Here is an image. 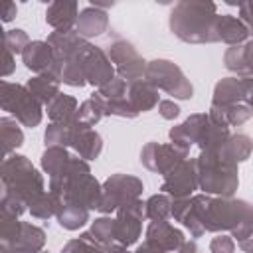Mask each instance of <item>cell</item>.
I'll use <instances>...</instances> for the list:
<instances>
[{
    "label": "cell",
    "instance_id": "7",
    "mask_svg": "<svg viewBox=\"0 0 253 253\" xmlns=\"http://www.w3.org/2000/svg\"><path fill=\"white\" fill-rule=\"evenodd\" d=\"M144 79L152 83L158 91H164L166 95H172L174 99L188 101L194 97V87L186 73L170 59H152L146 65Z\"/></svg>",
    "mask_w": 253,
    "mask_h": 253
},
{
    "label": "cell",
    "instance_id": "6",
    "mask_svg": "<svg viewBox=\"0 0 253 253\" xmlns=\"http://www.w3.org/2000/svg\"><path fill=\"white\" fill-rule=\"evenodd\" d=\"M0 105L10 117H14L22 126L34 128L43 119V105L30 93L22 83H12L8 79L0 81Z\"/></svg>",
    "mask_w": 253,
    "mask_h": 253
},
{
    "label": "cell",
    "instance_id": "51",
    "mask_svg": "<svg viewBox=\"0 0 253 253\" xmlns=\"http://www.w3.org/2000/svg\"><path fill=\"white\" fill-rule=\"evenodd\" d=\"M251 206H253V204H251Z\"/></svg>",
    "mask_w": 253,
    "mask_h": 253
},
{
    "label": "cell",
    "instance_id": "15",
    "mask_svg": "<svg viewBox=\"0 0 253 253\" xmlns=\"http://www.w3.org/2000/svg\"><path fill=\"white\" fill-rule=\"evenodd\" d=\"M245 103V81L243 77H223L215 83L213 95H211V109L215 111H225L231 105Z\"/></svg>",
    "mask_w": 253,
    "mask_h": 253
},
{
    "label": "cell",
    "instance_id": "47",
    "mask_svg": "<svg viewBox=\"0 0 253 253\" xmlns=\"http://www.w3.org/2000/svg\"><path fill=\"white\" fill-rule=\"evenodd\" d=\"M176 253H198V245H196V241H188L186 239Z\"/></svg>",
    "mask_w": 253,
    "mask_h": 253
},
{
    "label": "cell",
    "instance_id": "36",
    "mask_svg": "<svg viewBox=\"0 0 253 253\" xmlns=\"http://www.w3.org/2000/svg\"><path fill=\"white\" fill-rule=\"evenodd\" d=\"M22 233V221L20 217L8 215L0 211V245H12L18 241Z\"/></svg>",
    "mask_w": 253,
    "mask_h": 253
},
{
    "label": "cell",
    "instance_id": "42",
    "mask_svg": "<svg viewBox=\"0 0 253 253\" xmlns=\"http://www.w3.org/2000/svg\"><path fill=\"white\" fill-rule=\"evenodd\" d=\"M210 253H235V239L225 233H217L210 241Z\"/></svg>",
    "mask_w": 253,
    "mask_h": 253
},
{
    "label": "cell",
    "instance_id": "26",
    "mask_svg": "<svg viewBox=\"0 0 253 253\" xmlns=\"http://www.w3.org/2000/svg\"><path fill=\"white\" fill-rule=\"evenodd\" d=\"M89 213H91V210H87V208H83L79 204H73V202H57L55 219H57V223L63 229L77 231V229H81L89 221Z\"/></svg>",
    "mask_w": 253,
    "mask_h": 253
},
{
    "label": "cell",
    "instance_id": "22",
    "mask_svg": "<svg viewBox=\"0 0 253 253\" xmlns=\"http://www.w3.org/2000/svg\"><path fill=\"white\" fill-rule=\"evenodd\" d=\"M45 42L51 45L55 61H65V59L73 57L87 40H83L77 34V30L73 28V30H55V32H51L47 36Z\"/></svg>",
    "mask_w": 253,
    "mask_h": 253
},
{
    "label": "cell",
    "instance_id": "9",
    "mask_svg": "<svg viewBox=\"0 0 253 253\" xmlns=\"http://www.w3.org/2000/svg\"><path fill=\"white\" fill-rule=\"evenodd\" d=\"M113 65H115V71L121 79H125L128 85L134 83V81H140L144 79L146 75V65L148 61L142 59V55L136 51V47L126 42V40H113L109 43V49H107Z\"/></svg>",
    "mask_w": 253,
    "mask_h": 253
},
{
    "label": "cell",
    "instance_id": "45",
    "mask_svg": "<svg viewBox=\"0 0 253 253\" xmlns=\"http://www.w3.org/2000/svg\"><path fill=\"white\" fill-rule=\"evenodd\" d=\"M14 69H16V57H14V53L10 49L4 47V53H2V77L4 79L10 77L14 73Z\"/></svg>",
    "mask_w": 253,
    "mask_h": 253
},
{
    "label": "cell",
    "instance_id": "41",
    "mask_svg": "<svg viewBox=\"0 0 253 253\" xmlns=\"http://www.w3.org/2000/svg\"><path fill=\"white\" fill-rule=\"evenodd\" d=\"M0 211H2V213H8V215H14V217H20L22 213L28 211V204L22 202L20 198L12 196V194H2Z\"/></svg>",
    "mask_w": 253,
    "mask_h": 253
},
{
    "label": "cell",
    "instance_id": "18",
    "mask_svg": "<svg viewBox=\"0 0 253 253\" xmlns=\"http://www.w3.org/2000/svg\"><path fill=\"white\" fill-rule=\"evenodd\" d=\"M109 28V16L105 10L97 8V6H85L79 12L75 30L83 40H91V38H99L107 32Z\"/></svg>",
    "mask_w": 253,
    "mask_h": 253
},
{
    "label": "cell",
    "instance_id": "30",
    "mask_svg": "<svg viewBox=\"0 0 253 253\" xmlns=\"http://www.w3.org/2000/svg\"><path fill=\"white\" fill-rule=\"evenodd\" d=\"M0 132H2L4 158H8L16 152V148H20L24 144V132L20 128V123L14 117H8V115H4L0 119Z\"/></svg>",
    "mask_w": 253,
    "mask_h": 253
},
{
    "label": "cell",
    "instance_id": "1",
    "mask_svg": "<svg viewBox=\"0 0 253 253\" xmlns=\"http://www.w3.org/2000/svg\"><path fill=\"white\" fill-rule=\"evenodd\" d=\"M194 208L206 233H223L239 243L253 233V206L241 198L194 194Z\"/></svg>",
    "mask_w": 253,
    "mask_h": 253
},
{
    "label": "cell",
    "instance_id": "43",
    "mask_svg": "<svg viewBox=\"0 0 253 253\" xmlns=\"http://www.w3.org/2000/svg\"><path fill=\"white\" fill-rule=\"evenodd\" d=\"M158 113H160L162 119L174 121V119L180 115V107H178V103H174L172 99H162V101L158 103Z\"/></svg>",
    "mask_w": 253,
    "mask_h": 253
},
{
    "label": "cell",
    "instance_id": "44",
    "mask_svg": "<svg viewBox=\"0 0 253 253\" xmlns=\"http://www.w3.org/2000/svg\"><path fill=\"white\" fill-rule=\"evenodd\" d=\"M239 8V20L247 26L249 36H253V2H241L237 4Z\"/></svg>",
    "mask_w": 253,
    "mask_h": 253
},
{
    "label": "cell",
    "instance_id": "16",
    "mask_svg": "<svg viewBox=\"0 0 253 253\" xmlns=\"http://www.w3.org/2000/svg\"><path fill=\"white\" fill-rule=\"evenodd\" d=\"M71 148L77 152L79 158L89 162V160L99 158V154L103 150V138L93 126H87V125L75 121L73 134H71Z\"/></svg>",
    "mask_w": 253,
    "mask_h": 253
},
{
    "label": "cell",
    "instance_id": "49",
    "mask_svg": "<svg viewBox=\"0 0 253 253\" xmlns=\"http://www.w3.org/2000/svg\"><path fill=\"white\" fill-rule=\"evenodd\" d=\"M134 253H164V251H160V249H156V247H152V245H148L146 241L142 243V245H138L136 247V251Z\"/></svg>",
    "mask_w": 253,
    "mask_h": 253
},
{
    "label": "cell",
    "instance_id": "21",
    "mask_svg": "<svg viewBox=\"0 0 253 253\" xmlns=\"http://www.w3.org/2000/svg\"><path fill=\"white\" fill-rule=\"evenodd\" d=\"M204 121H206V113H194V115H190L186 121H182L180 125H176V126H172L168 130L170 142L176 144L178 148L190 152V148L198 140V134H200V128H202Z\"/></svg>",
    "mask_w": 253,
    "mask_h": 253
},
{
    "label": "cell",
    "instance_id": "2",
    "mask_svg": "<svg viewBox=\"0 0 253 253\" xmlns=\"http://www.w3.org/2000/svg\"><path fill=\"white\" fill-rule=\"evenodd\" d=\"M217 6L206 0H182L170 10V32L184 43H215Z\"/></svg>",
    "mask_w": 253,
    "mask_h": 253
},
{
    "label": "cell",
    "instance_id": "13",
    "mask_svg": "<svg viewBox=\"0 0 253 253\" xmlns=\"http://www.w3.org/2000/svg\"><path fill=\"white\" fill-rule=\"evenodd\" d=\"M196 190H200L198 188L196 160H190V158H186L176 168H172L162 178V184H160V192L162 194H168L172 200L190 198V196H194Z\"/></svg>",
    "mask_w": 253,
    "mask_h": 253
},
{
    "label": "cell",
    "instance_id": "11",
    "mask_svg": "<svg viewBox=\"0 0 253 253\" xmlns=\"http://www.w3.org/2000/svg\"><path fill=\"white\" fill-rule=\"evenodd\" d=\"M188 154H190L188 150H182L172 142H168V144L146 142L140 148V164L146 170L160 174L164 178L172 168H176L180 162H184L188 158Z\"/></svg>",
    "mask_w": 253,
    "mask_h": 253
},
{
    "label": "cell",
    "instance_id": "24",
    "mask_svg": "<svg viewBox=\"0 0 253 253\" xmlns=\"http://www.w3.org/2000/svg\"><path fill=\"white\" fill-rule=\"evenodd\" d=\"M126 99L130 101L132 109L140 115V113H146V111H152L154 107H158L160 99H158V89L148 83L146 79H140V81H134L128 85V91H126Z\"/></svg>",
    "mask_w": 253,
    "mask_h": 253
},
{
    "label": "cell",
    "instance_id": "50",
    "mask_svg": "<svg viewBox=\"0 0 253 253\" xmlns=\"http://www.w3.org/2000/svg\"><path fill=\"white\" fill-rule=\"evenodd\" d=\"M107 253H130V251H128V247H125V245H121V243H113V245L107 249Z\"/></svg>",
    "mask_w": 253,
    "mask_h": 253
},
{
    "label": "cell",
    "instance_id": "19",
    "mask_svg": "<svg viewBox=\"0 0 253 253\" xmlns=\"http://www.w3.org/2000/svg\"><path fill=\"white\" fill-rule=\"evenodd\" d=\"M249 38V30L247 26L231 16V14H217V20H215V42H221V43H227L229 47L233 45H243Z\"/></svg>",
    "mask_w": 253,
    "mask_h": 253
},
{
    "label": "cell",
    "instance_id": "28",
    "mask_svg": "<svg viewBox=\"0 0 253 253\" xmlns=\"http://www.w3.org/2000/svg\"><path fill=\"white\" fill-rule=\"evenodd\" d=\"M77 99L67 93H59L51 103L45 105V113L51 123H73L77 117Z\"/></svg>",
    "mask_w": 253,
    "mask_h": 253
},
{
    "label": "cell",
    "instance_id": "34",
    "mask_svg": "<svg viewBox=\"0 0 253 253\" xmlns=\"http://www.w3.org/2000/svg\"><path fill=\"white\" fill-rule=\"evenodd\" d=\"M75 123V121H73ZM73 123H49L43 132V144L47 146H71V134H73Z\"/></svg>",
    "mask_w": 253,
    "mask_h": 253
},
{
    "label": "cell",
    "instance_id": "10",
    "mask_svg": "<svg viewBox=\"0 0 253 253\" xmlns=\"http://www.w3.org/2000/svg\"><path fill=\"white\" fill-rule=\"evenodd\" d=\"M79 65L83 69V75H85V81L93 87H103L105 83H109L113 77H115V65L109 57V53L99 47V45H93L89 42L83 43V47L79 49Z\"/></svg>",
    "mask_w": 253,
    "mask_h": 253
},
{
    "label": "cell",
    "instance_id": "25",
    "mask_svg": "<svg viewBox=\"0 0 253 253\" xmlns=\"http://www.w3.org/2000/svg\"><path fill=\"white\" fill-rule=\"evenodd\" d=\"M172 217L174 221L182 223L192 237H202L206 233V229L202 227L196 208H194V200L190 198H180V200H172Z\"/></svg>",
    "mask_w": 253,
    "mask_h": 253
},
{
    "label": "cell",
    "instance_id": "23",
    "mask_svg": "<svg viewBox=\"0 0 253 253\" xmlns=\"http://www.w3.org/2000/svg\"><path fill=\"white\" fill-rule=\"evenodd\" d=\"M213 150H217V154L225 162L239 166L241 162H245L251 156V152H253V138L249 134H245V132H235L221 146H217Z\"/></svg>",
    "mask_w": 253,
    "mask_h": 253
},
{
    "label": "cell",
    "instance_id": "40",
    "mask_svg": "<svg viewBox=\"0 0 253 253\" xmlns=\"http://www.w3.org/2000/svg\"><path fill=\"white\" fill-rule=\"evenodd\" d=\"M107 117H121V119H136L138 113L132 109L130 101L126 97L107 101Z\"/></svg>",
    "mask_w": 253,
    "mask_h": 253
},
{
    "label": "cell",
    "instance_id": "14",
    "mask_svg": "<svg viewBox=\"0 0 253 253\" xmlns=\"http://www.w3.org/2000/svg\"><path fill=\"white\" fill-rule=\"evenodd\" d=\"M144 241L164 253H174L186 241L184 231L174 227L170 221H150L144 231Z\"/></svg>",
    "mask_w": 253,
    "mask_h": 253
},
{
    "label": "cell",
    "instance_id": "35",
    "mask_svg": "<svg viewBox=\"0 0 253 253\" xmlns=\"http://www.w3.org/2000/svg\"><path fill=\"white\" fill-rule=\"evenodd\" d=\"M28 211H30L32 217H36V219H49V217H53V215L57 213V200H55V196L47 190V192H43L40 198H36V200L28 206Z\"/></svg>",
    "mask_w": 253,
    "mask_h": 253
},
{
    "label": "cell",
    "instance_id": "38",
    "mask_svg": "<svg viewBox=\"0 0 253 253\" xmlns=\"http://www.w3.org/2000/svg\"><path fill=\"white\" fill-rule=\"evenodd\" d=\"M28 43H30V38H28V34H26L24 30H20V28H12V30H6V32H4L2 45H4L6 49H10L14 55H22L24 49L28 47Z\"/></svg>",
    "mask_w": 253,
    "mask_h": 253
},
{
    "label": "cell",
    "instance_id": "5",
    "mask_svg": "<svg viewBox=\"0 0 253 253\" xmlns=\"http://www.w3.org/2000/svg\"><path fill=\"white\" fill-rule=\"evenodd\" d=\"M2 188L4 194H12L28 206L45 192V182L40 170L24 154H12L2 160Z\"/></svg>",
    "mask_w": 253,
    "mask_h": 253
},
{
    "label": "cell",
    "instance_id": "33",
    "mask_svg": "<svg viewBox=\"0 0 253 253\" xmlns=\"http://www.w3.org/2000/svg\"><path fill=\"white\" fill-rule=\"evenodd\" d=\"M144 217L150 221H166L172 217V198L168 194H154L144 202Z\"/></svg>",
    "mask_w": 253,
    "mask_h": 253
},
{
    "label": "cell",
    "instance_id": "31",
    "mask_svg": "<svg viewBox=\"0 0 253 253\" xmlns=\"http://www.w3.org/2000/svg\"><path fill=\"white\" fill-rule=\"evenodd\" d=\"M69 158H71V154L67 152V148H63V146H47L42 152L40 166H42L43 174H47V178H53L67 166Z\"/></svg>",
    "mask_w": 253,
    "mask_h": 253
},
{
    "label": "cell",
    "instance_id": "48",
    "mask_svg": "<svg viewBox=\"0 0 253 253\" xmlns=\"http://www.w3.org/2000/svg\"><path fill=\"white\" fill-rule=\"evenodd\" d=\"M239 249L243 253H253V233L249 237H245L243 241H239Z\"/></svg>",
    "mask_w": 253,
    "mask_h": 253
},
{
    "label": "cell",
    "instance_id": "12",
    "mask_svg": "<svg viewBox=\"0 0 253 253\" xmlns=\"http://www.w3.org/2000/svg\"><path fill=\"white\" fill-rule=\"evenodd\" d=\"M142 217H144L142 200H134L119 208L115 217V241L125 247L134 245L142 233Z\"/></svg>",
    "mask_w": 253,
    "mask_h": 253
},
{
    "label": "cell",
    "instance_id": "8",
    "mask_svg": "<svg viewBox=\"0 0 253 253\" xmlns=\"http://www.w3.org/2000/svg\"><path fill=\"white\" fill-rule=\"evenodd\" d=\"M142 190H144V184L140 178L130 176V174H111L103 182L99 211L103 215H109L117 211L119 208H123L125 204L140 200Z\"/></svg>",
    "mask_w": 253,
    "mask_h": 253
},
{
    "label": "cell",
    "instance_id": "32",
    "mask_svg": "<svg viewBox=\"0 0 253 253\" xmlns=\"http://www.w3.org/2000/svg\"><path fill=\"white\" fill-rule=\"evenodd\" d=\"M87 233H89V235L93 237V241H95L99 247H103L105 251H107L113 243H117V241H115V219L109 217V215H101V217L93 219Z\"/></svg>",
    "mask_w": 253,
    "mask_h": 253
},
{
    "label": "cell",
    "instance_id": "37",
    "mask_svg": "<svg viewBox=\"0 0 253 253\" xmlns=\"http://www.w3.org/2000/svg\"><path fill=\"white\" fill-rule=\"evenodd\" d=\"M59 253H107V251H105L103 247H99L87 231H83V233H79V237L69 239V241L61 247Z\"/></svg>",
    "mask_w": 253,
    "mask_h": 253
},
{
    "label": "cell",
    "instance_id": "4",
    "mask_svg": "<svg viewBox=\"0 0 253 253\" xmlns=\"http://www.w3.org/2000/svg\"><path fill=\"white\" fill-rule=\"evenodd\" d=\"M196 160L198 188L208 196L233 198L239 188V168L225 162L217 150H200Z\"/></svg>",
    "mask_w": 253,
    "mask_h": 253
},
{
    "label": "cell",
    "instance_id": "17",
    "mask_svg": "<svg viewBox=\"0 0 253 253\" xmlns=\"http://www.w3.org/2000/svg\"><path fill=\"white\" fill-rule=\"evenodd\" d=\"M22 61L26 65V69H30L36 75H43V73H51L55 67V55L51 45L45 40H34L28 43V47L22 53Z\"/></svg>",
    "mask_w": 253,
    "mask_h": 253
},
{
    "label": "cell",
    "instance_id": "29",
    "mask_svg": "<svg viewBox=\"0 0 253 253\" xmlns=\"http://www.w3.org/2000/svg\"><path fill=\"white\" fill-rule=\"evenodd\" d=\"M103 117H107V99L99 91H93L89 99L79 103L75 121H79L87 126H95Z\"/></svg>",
    "mask_w": 253,
    "mask_h": 253
},
{
    "label": "cell",
    "instance_id": "39",
    "mask_svg": "<svg viewBox=\"0 0 253 253\" xmlns=\"http://www.w3.org/2000/svg\"><path fill=\"white\" fill-rule=\"evenodd\" d=\"M107 101H115V99H123L126 97V91H128V83L125 79H121L119 75H115L109 83H105L103 87L97 89Z\"/></svg>",
    "mask_w": 253,
    "mask_h": 253
},
{
    "label": "cell",
    "instance_id": "27",
    "mask_svg": "<svg viewBox=\"0 0 253 253\" xmlns=\"http://www.w3.org/2000/svg\"><path fill=\"white\" fill-rule=\"evenodd\" d=\"M59 85L61 81L51 75V73H43V75H34L32 79H28L26 87L30 89V93L45 107L47 103H51L61 91H59Z\"/></svg>",
    "mask_w": 253,
    "mask_h": 253
},
{
    "label": "cell",
    "instance_id": "20",
    "mask_svg": "<svg viewBox=\"0 0 253 253\" xmlns=\"http://www.w3.org/2000/svg\"><path fill=\"white\" fill-rule=\"evenodd\" d=\"M79 6L77 2H65V0H55L49 2L45 8V24L55 30H73L79 18Z\"/></svg>",
    "mask_w": 253,
    "mask_h": 253
},
{
    "label": "cell",
    "instance_id": "46",
    "mask_svg": "<svg viewBox=\"0 0 253 253\" xmlns=\"http://www.w3.org/2000/svg\"><path fill=\"white\" fill-rule=\"evenodd\" d=\"M16 12H18V6L14 2H2V6H0V20L6 22V24L12 22L16 18Z\"/></svg>",
    "mask_w": 253,
    "mask_h": 253
},
{
    "label": "cell",
    "instance_id": "3",
    "mask_svg": "<svg viewBox=\"0 0 253 253\" xmlns=\"http://www.w3.org/2000/svg\"><path fill=\"white\" fill-rule=\"evenodd\" d=\"M49 192L57 202H73L87 210H99L103 184L91 174L89 162L71 156L67 166L53 178H49Z\"/></svg>",
    "mask_w": 253,
    "mask_h": 253
}]
</instances>
